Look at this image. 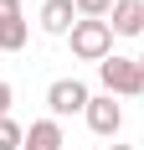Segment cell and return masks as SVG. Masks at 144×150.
Here are the masks:
<instances>
[{"label": "cell", "mask_w": 144, "mask_h": 150, "mask_svg": "<svg viewBox=\"0 0 144 150\" xmlns=\"http://www.w3.org/2000/svg\"><path fill=\"white\" fill-rule=\"evenodd\" d=\"M72 26H77V5L72 0H46L41 5V31L46 36H67Z\"/></svg>", "instance_id": "obj_5"}, {"label": "cell", "mask_w": 144, "mask_h": 150, "mask_svg": "<svg viewBox=\"0 0 144 150\" xmlns=\"http://www.w3.org/2000/svg\"><path fill=\"white\" fill-rule=\"evenodd\" d=\"M62 145H67V140H62V124L57 119H36L26 129V145L21 150H62Z\"/></svg>", "instance_id": "obj_7"}, {"label": "cell", "mask_w": 144, "mask_h": 150, "mask_svg": "<svg viewBox=\"0 0 144 150\" xmlns=\"http://www.w3.org/2000/svg\"><path fill=\"white\" fill-rule=\"evenodd\" d=\"M67 42H72V57H82V62L113 57V26H108V21H77V26L67 31Z\"/></svg>", "instance_id": "obj_2"}, {"label": "cell", "mask_w": 144, "mask_h": 150, "mask_svg": "<svg viewBox=\"0 0 144 150\" xmlns=\"http://www.w3.org/2000/svg\"><path fill=\"white\" fill-rule=\"evenodd\" d=\"M139 67H144V57H139Z\"/></svg>", "instance_id": "obj_14"}, {"label": "cell", "mask_w": 144, "mask_h": 150, "mask_svg": "<svg viewBox=\"0 0 144 150\" xmlns=\"http://www.w3.org/2000/svg\"><path fill=\"white\" fill-rule=\"evenodd\" d=\"M118 124H124V109L113 104V93H98V98H87V129L103 140L118 135Z\"/></svg>", "instance_id": "obj_4"}, {"label": "cell", "mask_w": 144, "mask_h": 150, "mask_svg": "<svg viewBox=\"0 0 144 150\" xmlns=\"http://www.w3.org/2000/svg\"><path fill=\"white\" fill-rule=\"evenodd\" d=\"M108 150H134V145H108Z\"/></svg>", "instance_id": "obj_13"}, {"label": "cell", "mask_w": 144, "mask_h": 150, "mask_svg": "<svg viewBox=\"0 0 144 150\" xmlns=\"http://www.w3.org/2000/svg\"><path fill=\"white\" fill-rule=\"evenodd\" d=\"M98 78H103V88L108 93H118V98H139L144 93V67H139V57H103L98 62Z\"/></svg>", "instance_id": "obj_1"}, {"label": "cell", "mask_w": 144, "mask_h": 150, "mask_svg": "<svg viewBox=\"0 0 144 150\" xmlns=\"http://www.w3.org/2000/svg\"><path fill=\"white\" fill-rule=\"evenodd\" d=\"M21 47H26V21L0 26V52H21Z\"/></svg>", "instance_id": "obj_9"}, {"label": "cell", "mask_w": 144, "mask_h": 150, "mask_svg": "<svg viewBox=\"0 0 144 150\" xmlns=\"http://www.w3.org/2000/svg\"><path fill=\"white\" fill-rule=\"evenodd\" d=\"M77 5V21H108V11H113V0H72Z\"/></svg>", "instance_id": "obj_8"}, {"label": "cell", "mask_w": 144, "mask_h": 150, "mask_svg": "<svg viewBox=\"0 0 144 150\" xmlns=\"http://www.w3.org/2000/svg\"><path fill=\"white\" fill-rule=\"evenodd\" d=\"M10 98H15V93H10V83H0V119L10 114Z\"/></svg>", "instance_id": "obj_12"}, {"label": "cell", "mask_w": 144, "mask_h": 150, "mask_svg": "<svg viewBox=\"0 0 144 150\" xmlns=\"http://www.w3.org/2000/svg\"><path fill=\"white\" fill-rule=\"evenodd\" d=\"M87 83L77 78H57L52 88H46V109H52V119H67V114H87Z\"/></svg>", "instance_id": "obj_3"}, {"label": "cell", "mask_w": 144, "mask_h": 150, "mask_svg": "<svg viewBox=\"0 0 144 150\" xmlns=\"http://www.w3.org/2000/svg\"><path fill=\"white\" fill-rule=\"evenodd\" d=\"M21 145H26V129L5 114V119H0V150H21Z\"/></svg>", "instance_id": "obj_10"}, {"label": "cell", "mask_w": 144, "mask_h": 150, "mask_svg": "<svg viewBox=\"0 0 144 150\" xmlns=\"http://www.w3.org/2000/svg\"><path fill=\"white\" fill-rule=\"evenodd\" d=\"M10 21H21V0H0V26H10Z\"/></svg>", "instance_id": "obj_11"}, {"label": "cell", "mask_w": 144, "mask_h": 150, "mask_svg": "<svg viewBox=\"0 0 144 150\" xmlns=\"http://www.w3.org/2000/svg\"><path fill=\"white\" fill-rule=\"evenodd\" d=\"M113 21H108V26H113V36H139L144 31V0H113Z\"/></svg>", "instance_id": "obj_6"}]
</instances>
